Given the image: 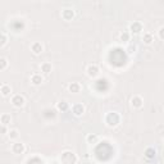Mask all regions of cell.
<instances>
[{
    "instance_id": "3",
    "label": "cell",
    "mask_w": 164,
    "mask_h": 164,
    "mask_svg": "<svg viewBox=\"0 0 164 164\" xmlns=\"http://www.w3.org/2000/svg\"><path fill=\"white\" fill-rule=\"evenodd\" d=\"M72 112H73L74 115H82L85 112V107L80 103H76V104L72 105Z\"/></svg>"
},
{
    "instance_id": "5",
    "label": "cell",
    "mask_w": 164,
    "mask_h": 164,
    "mask_svg": "<svg viewBox=\"0 0 164 164\" xmlns=\"http://www.w3.org/2000/svg\"><path fill=\"white\" fill-rule=\"evenodd\" d=\"M68 89H69L71 93L77 94V93H80L82 87H81V84H80V82H72V84L68 86Z\"/></svg>"
},
{
    "instance_id": "1",
    "label": "cell",
    "mask_w": 164,
    "mask_h": 164,
    "mask_svg": "<svg viewBox=\"0 0 164 164\" xmlns=\"http://www.w3.org/2000/svg\"><path fill=\"white\" fill-rule=\"evenodd\" d=\"M11 101H12V104L14 105V107H17V108H21V107H23L25 105V96L23 95H21V94H14L13 96H12V99H11Z\"/></svg>"
},
{
    "instance_id": "12",
    "label": "cell",
    "mask_w": 164,
    "mask_h": 164,
    "mask_svg": "<svg viewBox=\"0 0 164 164\" xmlns=\"http://www.w3.org/2000/svg\"><path fill=\"white\" fill-rule=\"evenodd\" d=\"M12 93V89H11V86L9 85H7V84H4V85H2V94H3V96H8L9 94Z\"/></svg>"
},
{
    "instance_id": "11",
    "label": "cell",
    "mask_w": 164,
    "mask_h": 164,
    "mask_svg": "<svg viewBox=\"0 0 164 164\" xmlns=\"http://www.w3.org/2000/svg\"><path fill=\"white\" fill-rule=\"evenodd\" d=\"M142 40H144V42L145 44H147V45H150L151 42L154 41V36H153V33H150V32H146L145 35H144V37H142Z\"/></svg>"
},
{
    "instance_id": "21",
    "label": "cell",
    "mask_w": 164,
    "mask_h": 164,
    "mask_svg": "<svg viewBox=\"0 0 164 164\" xmlns=\"http://www.w3.org/2000/svg\"><path fill=\"white\" fill-rule=\"evenodd\" d=\"M7 44V35L5 33H3V41H2V46H5Z\"/></svg>"
},
{
    "instance_id": "20",
    "label": "cell",
    "mask_w": 164,
    "mask_h": 164,
    "mask_svg": "<svg viewBox=\"0 0 164 164\" xmlns=\"http://www.w3.org/2000/svg\"><path fill=\"white\" fill-rule=\"evenodd\" d=\"M159 37H160L162 40H164V27L159 28Z\"/></svg>"
},
{
    "instance_id": "10",
    "label": "cell",
    "mask_w": 164,
    "mask_h": 164,
    "mask_svg": "<svg viewBox=\"0 0 164 164\" xmlns=\"http://www.w3.org/2000/svg\"><path fill=\"white\" fill-rule=\"evenodd\" d=\"M0 120H2V123L4 124V126H7V124H8V123H11V120H12L11 114H8V113H3V114H2V117H0Z\"/></svg>"
},
{
    "instance_id": "2",
    "label": "cell",
    "mask_w": 164,
    "mask_h": 164,
    "mask_svg": "<svg viewBox=\"0 0 164 164\" xmlns=\"http://www.w3.org/2000/svg\"><path fill=\"white\" fill-rule=\"evenodd\" d=\"M87 74H89V77H91V78H95L96 76L99 74V67L96 65V64H90L89 67H87Z\"/></svg>"
},
{
    "instance_id": "15",
    "label": "cell",
    "mask_w": 164,
    "mask_h": 164,
    "mask_svg": "<svg viewBox=\"0 0 164 164\" xmlns=\"http://www.w3.org/2000/svg\"><path fill=\"white\" fill-rule=\"evenodd\" d=\"M8 136H9V138H11V140L17 138L18 137V129H9Z\"/></svg>"
},
{
    "instance_id": "14",
    "label": "cell",
    "mask_w": 164,
    "mask_h": 164,
    "mask_svg": "<svg viewBox=\"0 0 164 164\" xmlns=\"http://www.w3.org/2000/svg\"><path fill=\"white\" fill-rule=\"evenodd\" d=\"M132 30V32H135V33H137V32H140L141 31V23H138V22H135V23H132L131 25V27H129Z\"/></svg>"
},
{
    "instance_id": "17",
    "label": "cell",
    "mask_w": 164,
    "mask_h": 164,
    "mask_svg": "<svg viewBox=\"0 0 164 164\" xmlns=\"http://www.w3.org/2000/svg\"><path fill=\"white\" fill-rule=\"evenodd\" d=\"M86 140H87V142H93V144H95L96 141H98V136L96 135H89L87 137H86Z\"/></svg>"
},
{
    "instance_id": "7",
    "label": "cell",
    "mask_w": 164,
    "mask_h": 164,
    "mask_svg": "<svg viewBox=\"0 0 164 164\" xmlns=\"http://www.w3.org/2000/svg\"><path fill=\"white\" fill-rule=\"evenodd\" d=\"M42 81H44V78H42V76L41 74H38V73H33L31 76V82L33 85H41L42 84Z\"/></svg>"
},
{
    "instance_id": "19",
    "label": "cell",
    "mask_w": 164,
    "mask_h": 164,
    "mask_svg": "<svg viewBox=\"0 0 164 164\" xmlns=\"http://www.w3.org/2000/svg\"><path fill=\"white\" fill-rule=\"evenodd\" d=\"M7 64H8L7 59H5V58H2V71H4L7 68Z\"/></svg>"
},
{
    "instance_id": "13",
    "label": "cell",
    "mask_w": 164,
    "mask_h": 164,
    "mask_svg": "<svg viewBox=\"0 0 164 164\" xmlns=\"http://www.w3.org/2000/svg\"><path fill=\"white\" fill-rule=\"evenodd\" d=\"M62 16H63V18L65 21H68V19H71L73 17V11H71V9H64L63 13H62Z\"/></svg>"
},
{
    "instance_id": "4",
    "label": "cell",
    "mask_w": 164,
    "mask_h": 164,
    "mask_svg": "<svg viewBox=\"0 0 164 164\" xmlns=\"http://www.w3.org/2000/svg\"><path fill=\"white\" fill-rule=\"evenodd\" d=\"M131 105L133 108H141L142 107V98L141 96H138V95L133 96V98L131 99Z\"/></svg>"
},
{
    "instance_id": "8",
    "label": "cell",
    "mask_w": 164,
    "mask_h": 164,
    "mask_svg": "<svg viewBox=\"0 0 164 164\" xmlns=\"http://www.w3.org/2000/svg\"><path fill=\"white\" fill-rule=\"evenodd\" d=\"M40 68H41V72H44L45 74H49L51 72V69H53V65L50 63H47V62H45V63H42L40 65Z\"/></svg>"
},
{
    "instance_id": "9",
    "label": "cell",
    "mask_w": 164,
    "mask_h": 164,
    "mask_svg": "<svg viewBox=\"0 0 164 164\" xmlns=\"http://www.w3.org/2000/svg\"><path fill=\"white\" fill-rule=\"evenodd\" d=\"M31 49L36 55H38V54H41L42 53V49H44V47H42V45L40 44V42H35V44H32Z\"/></svg>"
},
{
    "instance_id": "18",
    "label": "cell",
    "mask_w": 164,
    "mask_h": 164,
    "mask_svg": "<svg viewBox=\"0 0 164 164\" xmlns=\"http://www.w3.org/2000/svg\"><path fill=\"white\" fill-rule=\"evenodd\" d=\"M120 40H122V41H128L129 40V33L128 32H123L122 35H120Z\"/></svg>"
},
{
    "instance_id": "6",
    "label": "cell",
    "mask_w": 164,
    "mask_h": 164,
    "mask_svg": "<svg viewBox=\"0 0 164 164\" xmlns=\"http://www.w3.org/2000/svg\"><path fill=\"white\" fill-rule=\"evenodd\" d=\"M12 151L14 154H22L25 151V146H23V144H13L12 145Z\"/></svg>"
},
{
    "instance_id": "16",
    "label": "cell",
    "mask_w": 164,
    "mask_h": 164,
    "mask_svg": "<svg viewBox=\"0 0 164 164\" xmlns=\"http://www.w3.org/2000/svg\"><path fill=\"white\" fill-rule=\"evenodd\" d=\"M56 107L59 110H67L68 109V104H67V101H60V103H58Z\"/></svg>"
}]
</instances>
